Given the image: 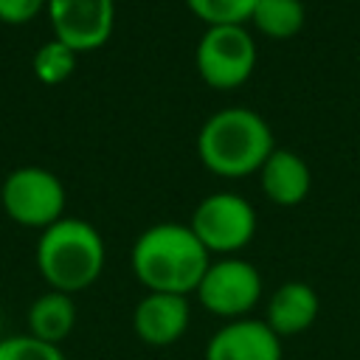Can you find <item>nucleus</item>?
I'll return each mask as SVG.
<instances>
[{
  "instance_id": "obj_16",
  "label": "nucleus",
  "mask_w": 360,
  "mask_h": 360,
  "mask_svg": "<svg viewBox=\"0 0 360 360\" xmlns=\"http://www.w3.org/2000/svg\"><path fill=\"white\" fill-rule=\"evenodd\" d=\"M259 0H186L188 11L208 25H245Z\"/></svg>"
},
{
  "instance_id": "obj_7",
  "label": "nucleus",
  "mask_w": 360,
  "mask_h": 360,
  "mask_svg": "<svg viewBox=\"0 0 360 360\" xmlns=\"http://www.w3.org/2000/svg\"><path fill=\"white\" fill-rule=\"evenodd\" d=\"M188 228L208 253L236 256L256 233V211L245 197L233 191H217L197 202Z\"/></svg>"
},
{
  "instance_id": "obj_15",
  "label": "nucleus",
  "mask_w": 360,
  "mask_h": 360,
  "mask_svg": "<svg viewBox=\"0 0 360 360\" xmlns=\"http://www.w3.org/2000/svg\"><path fill=\"white\" fill-rule=\"evenodd\" d=\"M34 76L42 82V84H59L65 82L73 68H76V51H70L65 42L59 39H51V42H42L34 53Z\"/></svg>"
},
{
  "instance_id": "obj_14",
  "label": "nucleus",
  "mask_w": 360,
  "mask_h": 360,
  "mask_svg": "<svg viewBox=\"0 0 360 360\" xmlns=\"http://www.w3.org/2000/svg\"><path fill=\"white\" fill-rule=\"evenodd\" d=\"M307 11L301 0H259L250 22L270 39H290L304 28Z\"/></svg>"
},
{
  "instance_id": "obj_8",
  "label": "nucleus",
  "mask_w": 360,
  "mask_h": 360,
  "mask_svg": "<svg viewBox=\"0 0 360 360\" xmlns=\"http://www.w3.org/2000/svg\"><path fill=\"white\" fill-rule=\"evenodd\" d=\"M45 8L51 17L53 39L65 42L76 53L101 48L115 25L112 0H48Z\"/></svg>"
},
{
  "instance_id": "obj_9",
  "label": "nucleus",
  "mask_w": 360,
  "mask_h": 360,
  "mask_svg": "<svg viewBox=\"0 0 360 360\" xmlns=\"http://www.w3.org/2000/svg\"><path fill=\"white\" fill-rule=\"evenodd\" d=\"M281 338L264 318L225 321L205 343L202 360H281Z\"/></svg>"
},
{
  "instance_id": "obj_12",
  "label": "nucleus",
  "mask_w": 360,
  "mask_h": 360,
  "mask_svg": "<svg viewBox=\"0 0 360 360\" xmlns=\"http://www.w3.org/2000/svg\"><path fill=\"white\" fill-rule=\"evenodd\" d=\"M259 183L270 202L281 208H292L307 200L312 186V172L301 155L290 149H273L259 169Z\"/></svg>"
},
{
  "instance_id": "obj_1",
  "label": "nucleus",
  "mask_w": 360,
  "mask_h": 360,
  "mask_svg": "<svg viewBox=\"0 0 360 360\" xmlns=\"http://www.w3.org/2000/svg\"><path fill=\"white\" fill-rule=\"evenodd\" d=\"M129 264L146 292L188 295L200 287L211 264V253L188 225L158 222L135 239Z\"/></svg>"
},
{
  "instance_id": "obj_13",
  "label": "nucleus",
  "mask_w": 360,
  "mask_h": 360,
  "mask_svg": "<svg viewBox=\"0 0 360 360\" xmlns=\"http://www.w3.org/2000/svg\"><path fill=\"white\" fill-rule=\"evenodd\" d=\"M76 318H79V312H76L73 295L48 290L31 301V307L25 312V332L42 343L62 346V340L70 338Z\"/></svg>"
},
{
  "instance_id": "obj_18",
  "label": "nucleus",
  "mask_w": 360,
  "mask_h": 360,
  "mask_svg": "<svg viewBox=\"0 0 360 360\" xmlns=\"http://www.w3.org/2000/svg\"><path fill=\"white\" fill-rule=\"evenodd\" d=\"M45 6L48 0H0V20L8 25H22L34 20Z\"/></svg>"
},
{
  "instance_id": "obj_3",
  "label": "nucleus",
  "mask_w": 360,
  "mask_h": 360,
  "mask_svg": "<svg viewBox=\"0 0 360 360\" xmlns=\"http://www.w3.org/2000/svg\"><path fill=\"white\" fill-rule=\"evenodd\" d=\"M104 239L87 222L76 217H62L39 233L37 242V270L48 290L82 292L93 287L104 270Z\"/></svg>"
},
{
  "instance_id": "obj_11",
  "label": "nucleus",
  "mask_w": 360,
  "mask_h": 360,
  "mask_svg": "<svg viewBox=\"0 0 360 360\" xmlns=\"http://www.w3.org/2000/svg\"><path fill=\"white\" fill-rule=\"evenodd\" d=\"M318 312H321V298L312 284L284 281L267 298L264 323L278 338H292V335H304L318 321Z\"/></svg>"
},
{
  "instance_id": "obj_5",
  "label": "nucleus",
  "mask_w": 360,
  "mask_h": 360,
  "mask_svg": "<svg viewBox=\"0 0 360 360\" xmlns=\"http://www.w3.org/2000/svg\"><path fill=\"white\" fill-rule=\"evenodd\" d=\"M194 65L200 79L214 90L245 84L256 68V45L245 25H208L197 42Z\"/></svg>"
},
{
  "instance_id": "obj_10",
  "label": "nucleus",
  "mask_w": 360,
  "mask_h": 360,
  "mask_svg": "<svg viewBox=\"0 0 360 360\" xmlns=\"http://www.w3.org/2000/svg\"><path fill=\"white\" fill-rule=\"evenodd\" d=\"M191 323L188 295L174 292H146L132 309V332L141 343L163 349L177 343Z\"/></svg>"
},
{
  "instance_id": "obj_2",
  "label": "nucleus",
  "mask_w": 360,
  "mask_h": 360,
  "mask_svg": "<svg viewBox=\"0 0 360 360\" xmlns=\"http://www.w3.org/2000/svg\"><path fill=\"white\" fill-rule=\"evenodd\" d=\"M270 124L248 107H225L205 118L197 135L202 166L219 177H245L259 172L273 152Z\"/></svg>"
},
{
  "instance_id": "obj_4",
  "label": "nucleus",
  "mask_w": 360,
  "mask_h": 360,
  "mask_svg": "<svg viewBox=\"0 0 360 360\" xmlns=\"http://www.w3.org/2000/svg\"><path fill=\"white\" fill-rule=\"evenodd\" d=\"M262 273L239 256H219L217 262H211L200 287L194 290L202 309L222 321L250 318V312L262 301Z\"/></svg>"
},
{
  "instance_id": "obj_6",
  "label": "nucleus",
  "mask_w": 360,
  "mask_h": 360,
  "mask_svg": "<svg viewBox=\"0 0 360 360\" xmlns=\"http://www.w3.org/2000/svg\"><path fill=\"white\" fill-rule=\"evenodd\" d=\"M0 202L6 217L17 225L45 231L65 214V186L42 166H22L3 180Z\"/></svg>"
},
{
  "instance_id": "obj_17",
  "label": "nucleus",
  "mask_w": 360,
  "mask_h": 360,
  "mask_svg": "<svg viewBox=\"0 0 360 360\" xmlns=\"http://www.w3.org/2000/svg\"><path fill=\"white\" fill-rule=\"evenodd\" d=\"M0 360H68V357L59 346L42 343L28 332H22V335L0 338Z\"/></svg>"
}]
</instances>
